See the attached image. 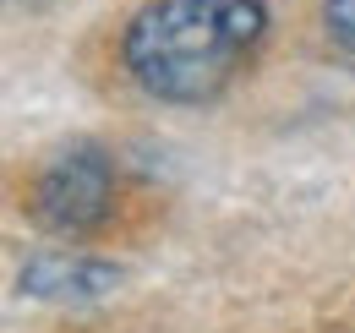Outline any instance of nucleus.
<instances>
[{
    "label": "nucleus",
    "instance_id": "nucleus-1",
    "mask_svg": "<svg viewBox=\"0 0 355 333\" xmlns=\"http://www.w3.org/2000/svg\"><path fill=\"white\" fill-rule=\"evenodd\" d=\"M268 28L263 0H153L126 28V71L164 104H208Z\"/></svg>",
    "mask_w": 355,
    "mask_h": 333
},
{
    "label": "nucleus",
    "instance_id": "nucleus-2",
    "mask_svg": "<svg viewBox=\"0 0 355 333\" xmlns=\"http://www.w3.org/2000/svg\"><path fill=\"white\" fill-rule=\"evenodd\" d=\"M110 197H115L110 159L98 148H88V142H77V148H66L39 175V186H33V219L44 230H55V235H88V230L104 224Z\"/></svg>",
    "mask_w": 355,
    "mask_h": 333
},
{
    "label": "nucleus",
    "instance_id": "nucleus-3",
    "mask_svg": "<svg viewBox=\"0 0 355 333\" xmlns=\"http://www.w3.org/2000/svg\"><path fill=\"white\" fill-rule=\"evenodd\" d=\"M121 273L110 262H93V257H66V251H49V257H33L22 268V290L44 295V300H93L115 284Z\"/></svg>",
    "mask_w": 355,
    "mask_h": 333
},
{
    "label": "nucleus",
    "instance_id": "nucleus-4",
    "mask_svg": "<svg viewBox=\"0 0 355 333\" xmlns=\"http://www.w3.org/2000/svg\"><path fill=\"white\" fill-rule=\"evenodd\" d=\"M322 22H328V39L345 55H355V0H322Z\"/></svg>",
    "mask_w": 355,
    "mask_h": 333
}]
</instances>
